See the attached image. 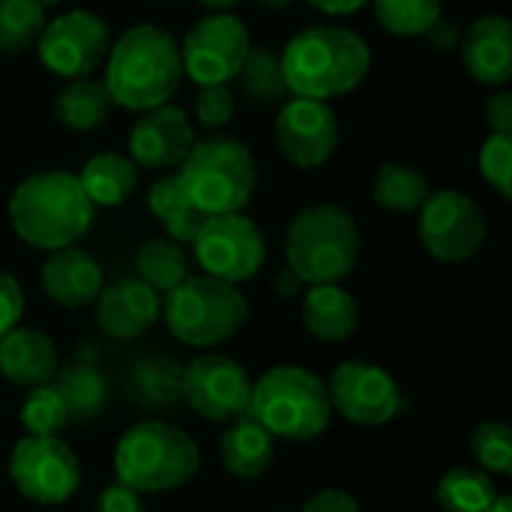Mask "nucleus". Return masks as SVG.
<instances>
[{
    "label": "nucleus",
    "instance_id": "obj_43",
    "mask_svg": "<svg viewBox=\"0 0 512 512\" xmlns=\"http://www.w3.org/2000/svg\"><path fill=\"white\" fill-rule=\"evenodd\" d=\"M426 39H429V45H432V51H441V54H447V51H453V48H459V42H462V30H459V24H453L450 18H438L426 33H423Z\"/></svg>",
    "mask_w": 512,
    "mask_h": 512
},
{
    "label": "nucleus",
    "instance_id": "obj_1",
    "mask_svg": "<svg viewBox=\"0 0 512 512\" xmlns=\"http://www.w3.org/2000/svg\"><path fill=\"white\" fill-rule=\"evenodd\" d=\"M279 57L291 96L318 102L354 93L372 69L366 39L339 24H315L300 30L288 39Z\"/></svg>",
    "mask_w": 512,
    "mask_h": 512
},
{
    "label": "nucleus",
    "instance_id": "obj_48",
    "mask_svg": "<svg viewBox=\"0 0 512 512\" xmlns=\"http://www.w3.org/2000/svg\"><path fill=\"white\" fill-rule=\"evenodd\" d=\"M261 6H267V9H285V6H291L294 0H258Z\"/></svg>",
    "mask_w": 512,
    "mask_h": 512
},
{
    "label": "nucleus",
    "instance_id": "obj_19",
    "mask_svg": "<svg viewBox=\"0 0 512 512\" xmlns=\"http://www.w3.org/2000/svg\"><path fill=\"white\" fill-rule=\"evenodd\" d=\"M468 75L486 87H504L512 78V27L507 15L477 18L459 42Z\"/></svg>",
    "mask_w": 512,
    "mask_h": 512
},
{
    "label": "nucleus",
    "instance_id": "obj_33",
    "mask_svg": "<svg viewBox=\"0 0 512 512\" xmlns=\"http://www.w3.org/2000/svg\"><path fill=\"white\" fill-rule=\"evenodd\" d=\"M48 24V6L42 0H0V54L21 57L36 48Z\"/></svg>",
    "mask_w": 512,
    "mask_h": 512
},
{
    "label": "nucleus",
    "instance_id": "obj_34",
    "mask_svg": "<svg viewBox=\"0 0 512 512\" xmlns=\"http://www.w3.org/2000/svg\"><path fill=\"white\" fill-rule=\"evenodd\" d=\"M375 21L402 39L423 36L441 15L444 3L441 0H372Z\"/></svg>",
    "mask_w": 512,
    "mask_h": 512
},
{
    "label": "nucleus",
    "instance_id": "obj_5",
    "mask_svg": "<svg viewBox=\"0 0 512 512\" xmlns=\"http://www.w3.org/2000/svg\"><path fill=\"white\" fill-rule=\"evenodd\" d=\"M363 237L357 219L339 204H312L300 210L285 234L288 270L303 285H339L360 261Z\"/></svg>",
    "mask_w": 512,
    "mask_h": 512
},
{
    "label": "nucleus",
    "instance_id": "obj_45",
    "mask_svg": "<svg viewBox=\"0 0 512 512\" xmlns=\"http://www.w3.org/2000/svg\"><path fill=\"white\" fill-rule=\"evenodd\" d=\"M273 285H276V291H279L282 297H294V294L300 291V285H303V282H300L291 270H282V273L276 276V282H273Z\"/></svg>",
    "mask_w": 512,
    "mask_h": 512
},
{
    "label": "nucleus",
    "instance_id": "obj_46",
    "mask_svg": "<svg viewBox=\"0 0 512 512\" xmlns=\"http://www.w3.org/2000/svg\"><path fill=\"white\" fill-rule=\"evenodd\" d=\"M201 6H207V9H216V12H228L231 6H237V3H243V0H198Z\"/></svg>",
    "mask_w": 512,
    "mask_h": 512
},
{
    "label": "nucleus",
    "instance_id": "obj_17",
    "mask_svg": "<svg viewBox=\"0 0 512 512\" xmlns=\"http://www.w3.org/2000/svg\"><path fill=\"white\" fill-rule=\"evenodd\" d=\"M195 144V126L183 108L159 105L144 111L129 132V159L150 171L180 165Z\"/></svg>",
    "mask_w": 512,
    "mask_h": 512
},
{
    "label": "nucleus",
    "instance_id": "obj_32",
    "mask_svg": "<svg viewBox=\"0 0 512 512\" xmlns=\"http://www.w3.org/2000/svg\"><path fill=\"white\" fill-rule=\"evenodd\" d=\"M498 501L492 474L474 465H456L438 480V504L444 512H489Z\"/></svg>",
    "mask_w": 512,
    "mask_h": 512
},
{
    "label": "nucleus",
    "instance_id": "obj_39",
    "mask_svg": "<svg viewBox=\"0 0 512 512\" xmlns=\"http://www.w3.org/2000/svg\"><path fill=\"white\" fill-rule=\"evenodd\" d=\"M24 315V291L12 273L0 267V336H6L12 327H18Z\"/></svg>",
    "mask_w": 512,
    "mask_h": 512
},
{
    "label": "nucleus",
    "instance_id": "obj_18",
    "mask_svg": "<svg viewBox=\"0 0 512 512\" xmlns=\"http://www.w3.org/2000/svg\"><path fill=\"white\" fill-rule=\"evenodd\" d=\"M93 306L102 333H108L111 339H138L159 321L162 297L138 276H129L105 285Z\"/></svg>",
    "mask_w": 512,
    "mask_h": 512
},
{
    "label": "nucleus",
    "instance_id": "obj_7",
    "mask_svg": "<svg viewBox=\"0 0 512 512\" xmlns=\"http://www.w3.org/2000/svg\"><path fill=\"white\" fill-rule=\"evenodd\" d=\"M255 156L231 135H210L192 144L180 162V180L189 201L204 216L240 213L255 192Z\"/></svg>",
    "mask_w": 512,
    "mask_h": 512
},
{
    "label": "nucleus",
    "instance_id": "obj_44",
    "mask_svg": "<svg viewBox=\"0 0 512 512\" xmlns=\"http://www.w3.org/2000/svg\"><path fill=\"white\" fill-rule=\"evenodd\" d=\"M315 9H321L324 15H354L360 12L369 0H309Z\"/></svg>",
    "mask_w": 512,
    "mask_h": 512
},
{
    "label": "nucleus",
    "instance_id": "obj_21",
    "mask_svg": "<svg viewBox=\"0 0 512 512\" xmlns=\"http://www.w3.org/2000/svg\"><path fill=\"white\" fill-rule=\"evenodd\" d=\"M60 369L57 345L30 327H12L0 336V375L18 387L51 384Z\"/></svg>",
    "mask_w": 512,
    "mask_h": 512
},
{
    "label": "nucleus",
    "instance_id": "obj_42",
    "mask_svg": "<svg viewBox=\"0 0 512 512\" xmlns=\"http://www.w3.org/2000/svg\"><path fill=\"white\" fill-rule=\"evenodd\" d=\"M300 512H360V507L354 495H348L345 489H321L303 504Z\"/></svg>",
    "mask_w": 512,
    "mask_h": 512
},
{
    "label": "nucleus",
    "instance_id": "obj_15",
    "mask_svg": "<svg viewBox=\"0 0 512 512\" xmlns=\"http://www.w3.org/2000/svg\"><path fill=\"white\" fill-rule=\"evenodd\" d=\"M249 399V372L225 354H201L183 369V402L213 423L243 417L249 411Z\"/></svg>",
    "mask_w": 512,
    "mask_h": 512
},
{
    "label": "nucleus",
    "instance_id": "obj_47",
    "mask_svg": "<svg viewBox=\"0 0 512 512\" xmlns=\"http://www.w3.org/2000/svg\"><path fill=\"white\" fill-rule=\"evenodd\" d=\"M489 512H512V501L507 495H498V501L489 507Z\"/></svg>",
    "mask_w": 512,
    "mask_h": 512
},
{
    "label": "nucleus",
    "instance_id": "obj_37",
    "mask_svg": "<svg viewBox=\"0 0 512 512\" xmlns=\"http://www.w3.org/2000/svg\"><path fill=\"white\" fill-rule=\"evenodd\" d=\"M480 174L501 195L512 198V135H489L480 147Z\"/></svg>",
    "mask_w": 512,
    "mask_h": 512
},
{
    "label": "nucleus",
    "instance_id": "obj_25",
    "mask_svg": "<svg viewBox=\"0 0 512 512\" xmlns=\"http://www.w3.org/2000/svg\"><path fill=\"white\" fill-rule=\"evenodd\" d=\"M114 99L102 81L93 78H75L69 81L57 99H54V117L60 126L72 132H93L105 126L114 114Z\"/></svg>",
    "mask_w": 512,
    "mask_h": 512
},
{
    "label": "nucleus",
    "instance_id": "obj_35",
    "mask_svg": "<svg viewBox=\"0 0 512 512\" xmlns=\"http://www.w3.org/2000/svg\"><path fill=\"white\" fill-rule=\"evenodd\" d=\"M66 423H69V414H66V405H63L60 393L51 384L30 387V393H27V399L21 405V426L27 429V435L51 438Z\"/></svg>",
    "mask_w": 512,
    "mask_h": 512
},
{
    "label": "nucleus",
    "instance_id": "obj_6",
    "mask_svg": "<svg viewBox=\"0 0 512 512\" xmlns=\"http://www.w3.org/2000/svg\"><path fill=\"white\" fill-rule=\"evenodd\" d=\"M276 441H312L330 420L327 384L303 366H273L252 384L246 411Z\"/></svg>",
    "mask_w": 512,
    "mask_h": 512
},
{
    "label": "nucleus",
    "instance_id": "obj_8",
    "mask_svg": "<svg viewBox=\"0 0 512 512\" xmlns=\"http://www.w3.org/2000/svg\"><path fill=\"white\" fill-rule=\"evenodd\" d=\"M162 315L168 333L189 348H216L231 342L249 321V303L237 285L189 276L165 294Z\"/></svg>",
    "mask_w": 512,
    "mask_h": 512
},
{
    "label": "nucleus",
    "instance_id": "obj_29",
    "mask_svg": "<svg viewBox=\"0 0 512 512\" xmlns=\"http://www.w3.org/2000/svg\"><path fill=\"white\" fill-rule=\"evenodd\" d=\"M51 387L60 393L69 420H78V423L96 420L102 414V408L108 405V384H105V378L93 366H84V363L57 369Z\"/></svg>",
    "mask_w": 512,
    "mask_h": 512
},
{
    "label": "nucleus",
    "instance_id": "obj_23",
    "mask_svg": "<svg viewBox=\"0 0 512 512\" xmlns=\"http://www.w3.org/2000/svg\"><path fill=\"white\" fill-rule=\"evenodd\" d=\"M219 456L231 477L258 480L276 459V438L261 429L249 414H243L231 420L225 435L219 438Z\"/></svg>",
    "mask_w": 512,
    "mask_h": 512
},
{
    "label": "nucleus",
    "instance_id": "obj_38",
    "mask_svg": "<svg viewBox=\"0 0 512 512\" xmlns=\"http://www.w3.org/2000/svg\"><path fill=\"white\" fill-rule=\"evenodd\" d=\"M237 99L228 90V84H210L198 87L195 93V120L207 129H222L234 120Z\"/></svg>",
    "mask_w": 512,
    "mask_h": 512
},
{
    "label": "nucleus",
    "instance_id": "obj_31",
    "mask_svg": "<svg viewBox=\"0 0 512 512\" xmlns=\"http://www.w3.org/2000/svg\"><path fill=\"white\" fill-rule=\"evenodd\" d=\"M234 81L252 105H282L291 99L282 57L267 48H252Z\"/></svg>",
    "mask_w": 512,
    "mask_h": 512
},
{
    "label": "nucleus",
    "instance_id": "obj_3",
    "mask_svg": "<svg viewBox=\"0 0 512 512\" xmlns=\"http://www.w3.org/2000/svg\"><path fill=\"white\" fill-rule=\"evenodd\" d=\"M96 207L84 195L78 174L39 171L21 180L9 198V225L33 249L57 252L75 246L93 225Z\"/></svg>",
    "mask_w": 512,
    "mask_h": 512
},
{
    "label": "nucleus",
    "instance_id": "obj_40",
    "mask_svg": "<svg viewBox=\"0 0 512 512\" xmlns=\"http://www.w3.org/2000/svg\"><path fill=\"white\" fill-rule=\"evenodd\" d=\"M486 126L495 135H512V93L507 87H498L489 99H486Z\"/></svg>",
    "mask_w": 512,
    "mask_h": 512
},
{
    "label": "nucleus",
    "instance_id": "obj_22",
    "mask_svg": "<svg viewBox=\"0 0 512 512\" xmlns=\"http://www.w3.org/2000/svg\"><path fill=\"white\" fill-rule=\"evenodd\" d=\"M360 324V309L342 285H312L303 297V327L318 342H345Z\"/></svg>",
    "mask_w": 512,
    "mask_h": 512
},
{
    "label": "nucleus",
    "instance_id": "obj_13",
    "mask_svg": "<svg viewBox=\"0 0 512 512\" xmlns=\"http://www.w3.org/2000/svg\"><path fill=\"white\" fill-rule=\"evenodd\" d=\"M39 60L51 75L60 78H90L111 51L108 24L87 9H72L51 18L36 42Z\"/></svg>",
    "mask_w": 512,
    "mask_h": 512
},
{
    "label": "nucleus",
    "instance_id": "obj_26",
    "mask_svg": "<svg viewBox=\"0 0 512 512\" xmlns=\"http://www.w3.org/2000/svg\"><path fill=\"white\" fill-rule=\"evenodd\" d=\"M93 207H120L138 189V165L123 153H96L78 174Z\"/></svg>",
    "mask_w": 512,
    "mask_h": 512
},
{
    "label": "nucleus",
    "instance_id": "obj_49",
    "mask_svg": "<svg viewBox=\"0 0 512 512\" xmlns=\"http://www.w3.org/2000/svg\"><path fill=\"white\" fill-rule=\"evenodd\" d=\"M42 3H45V6H48V9H51V6H57V3H60V0H42Z\"/></svg>",
    "mask_w": 512,
    "mask_h": 512
},
{
    "label": "nucleus",
    "instance_id": "obj_14",
    "mask_svg": "<svg viewBox=\"0 0 512 512\" xmlns=\"http://www.w3.org/2000/svg\"><path fill=\"white\" fill-rule=\"evenodd\" d=\"M330 408L354 426H384L402 408L399 384L387 369L369 360L339 363L327 384Z\"/></svg>",
    "mask_w": 512,
    "mask_h": 512
},
{
    "label": "nucleus",
    "instance_id": "obj_16",
    "mask_svg": "<svg viewBox=\"0 0 512 512\" xmlns=\"http://www.w3.org/2000/svg\"><path fill=\"white\" fill-rule=\"evenodd\" d=\"M273 135H276L282 156L291 165L312 171V168L327 165L330 156L336 153L339 120L327 102L291 96L288 102H282V108L276 114Z\"/></svg>",
    "mask_w": 512,
    "mask_h": 512
},
{
    "label": "nucleus",
    "instance_id": "obj_11",
    "mask_svg": "<svg viewBox=\"0 0 512 512\" xmlns=\"http://www.w3.org/2000/svg\"><path fill=\"white\" fill-rule=\"evenodd\" d=\"M9 480L27 501L54 507L81 486V465L57 435H27L9 453Z\"/></svg>",
    "mask_w": 512,
    "mask_h": 512
},
{
    "label": "nucleus",
    "instance_id": "obj_30",
    "mask_svg": "<svg viewBox=\"0 0 512 512\" xmlns=\"http://www.w3.org/2000/svg\"><path fill=\"white\" fill-rule=\"evenodd\" d=\"M135 273L147 288H153L162 297L189 279V258L180 243L168 237H153L141 243L135 255Z\"/></svg>",
    "mask_w": 512,
    "mask_h": 512
},
{
    "label": "nucleus",
    "instance_id": "obj_12",
    "mask_svg": "<svg viewBox=\"0 0 512 512\" xmlns=\"http://www.w3.org/2000/svg\"><path fill=\"white\" fill-rule=\"evenodd\" d=\"M252 51L249 30L231 12L204 15L189 27L180 42V63L183 72L198 84H228L237 78L246 54Z\"/></svg>",
    "mask_w": 512,
    "mask_h": 512
},
{
    "label": "nucleus",
    "instance_id": "obj_4",
    "mask_svg": "<svg viewBox=\"0 0 512 512\" xmlns=\"http://www.w3.org/2000/svg\"><path fill=\"white\" fill-rule=\"evenodd\" d=\"M201 468V450L189 432L165 420H141L123 432L114 450L117 483L138 495H162L186 486Z\"/></svg>",
    "mask_w": 512,
    "mask_h": 512
},
{
    "label": "nucleus",
    "instance_id": "obj_24",
    "mask_svg": "<svg viewBox=\"0 0 512 512\" xmlns=\"http://www.w3.org/2000/svg\"><path fill=\"white\" fill-rule=\"evenodd\" d=\"M147 207L150 213L162 222L168 240L180 243V246H192V240L198 237L201 225H204V213L189 201L186 186L180 180V174H165L159 177L150 192H147Z\"/></svg>",
    "mask_w": 512,
    "mask_h": 512
},
{
    "label": "nucleus",
    "instance_id": "obj_2",
    "mask_svg": "<svg viewBox=\"0 0 512 512\" xmlns=\"http://www.w3.org/2000/svg\"><path fill=\"white\" fill-rule=\"evenodd\" d=\"M180 81V45L165 27L135 24L117 42H111L102 84L108 87L114 105L135 114L153 111L168 105Z\"/></svg>",
    "mask_w": 512,
    "mask_h": 512
},
{
    "label": "nucleus",
    "instance_id": "obj_20",
    "mask_svg": "<svg viewBox=\"0 0 512 512\" xmlns=\"http://www.w3.org/2000/svg\"><path fill=\"white\" fill-rule=\"evenodd\" d=\"M42 288L48 300L63 309H84L96 303L99 291L105 288V276L99 261L84 249H57L48 255L42 267Z\"/></svg>",
    "mask_w": 512,
    "mask_h": 512
},
{
    "label": "nucleus",
    "instance_id": "obj_28",
    "mask_svg": "<svg viewBox=\"0 0 512 512\" xmlns=\"http://www.w3.org/2000/svg\"><path fill=\"white\" fill-rule=\"evenodd\" d=\"M372 198L381 210L408 216L417 213L429 198V180L423 171L405 162H384L372 180Z\"/></svg>",
    "mask_w": 512,
    "mask_h": 512
},
{
    "label": "nucleus",
    "instance_id": "obj_41",
    "mask_svg": "<svg viewBox=\"0 0 512 512\" xmlns=\"http://www.w3.org/2000/svg\"><path fill=\"white\" fill-rule=\"evenodd\" d=\"M96 512H147L144 501L138 492L120 486V483H111L105 486V492L99 495L96 501Z\"/></svg>",
    "mask_w": 512,
    "mask_h": 512
},
{
    "label": "nucleus",
    "instance_id": "obj_36",
    "mask_svg": "<svg viewBox=\"0 0 512 512\" xmlns=\"http://www.w3.org/2000/svg\"><path fill=\"white\" fill-rule=\"evenodd\" d=\"M471 453L486 474H512V429L507 423H483L471 435Z\"/></svg>",
    "mask_w": 512,
    "mask_h": 512
},
{
    "label": "nucleus",
    "instance_id": "obj_27",
    "mask_svg": "<svg viewBox=\"0 0 512 512\" xmlns=\"http://www.w3.org/2000/svg\"><path fill=\"white\" fill-rule=\"evenodd\" d=\"M129 399L141 408L162 411L183 402V366L171 357H147L138 360L126 381Z\"/></svg>",
    "mask_w": 512,
    "mask_h": 512
},
{
    "label": "nucleus",
    "instance_id": "obj_10",
    "mask_svg": "<svg viewBox=\"0 0 512 512\" xmlns=\"http://www.w3.org/2000/svg\"><path fill=\"white\" fill-rule=\"evenodd\" d=\"M192 249L204 276L228 282V285L255 279L267 261L264 234L243 213L207 216L198 237L192 240Z\"/></svg>",
    "mask_w": 512,
    "mask_h": 512
},
{
    "label": "nucleus",
    "instance_id": "obj_9",
    "mask_svg": "<svg viewBox=\"0 0 512 512\" xmlns=\"http://www.w3.org/2000/svg\"><path fill=\"white\" fill-rule=\"evenodd\" d=\"M417 213H420V225H417L420 243L441 264L471 261L489 237V225L480 204L459 189L429 192V198Z\"/></svg>",
    "mask_w": 512,
    "mask_h": 512
}]
</instances>
